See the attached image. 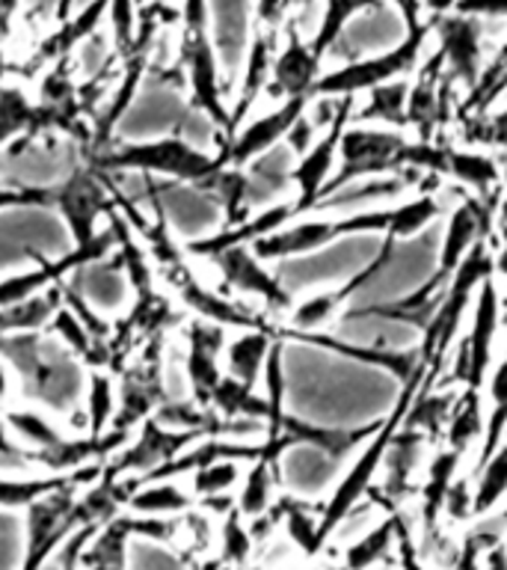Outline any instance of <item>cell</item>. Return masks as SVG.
<instances>
[{
    "label": "cell",
    "instance_id": "cell-34",
    "mask_svg": "<svg viewBox=\"0 0 507 570\" xmlns=\"http://www.w3.org/2000/svg\"><path fill=\"white\" fill-rule=\"evenodd\" d=\"M83 431L87 436H105L116 416V381L113 374L92 368L83 392Z\"/></svg>",
    "mask_w": 507,
    "mask_h": 570
},
{
    "label": "cell",
    "instance_id": "cell-9",
    "mask_svg": "<svg viewBox=\"0 0 507 570\" xmlns=\"http://www.w3.org/2000/svg\"><path fill=\"white\" fill-rule=\"evenodd\" d=\"M489 271H493V258H489L487 247L484 244H475L469 249V256L463 258L460 267L454 271L451 283L445 288V297L436 309L430 327L425 330V342H421V363L430 368L434 363H439V356L448 351V345L457 336L460 330L463 312L469 306L471 292L484 285L489 279Z\"/></svg>",
    "mask_w": 507,
    "mask_h": 570
},
{
    "label": "cell",
    "instance_id": "cell-6",
    "mask_svg": "<svg viewBox=\"0 0 507 570\" xmlns=\"http://www.w3.org/2000/svg\"><path fill=\"white\" fill-rule=\"evenodd\" d=\"M382 244H386V235H347V238L332 240L315 253L279 258L274 274L291 297L300 292H311V288H318V292L345 288L356 276L368 271L374 258L380 256Z\"/></svg>",
    "mask_w": 507,
    "mask_h": 570
},
{
    "label": "cell",
    "instance_id": "cell-39",
    "mask_svg": "<svg viewBox=\"0 0 507 570\" xmlns=\"http://www.w3.org/2000/svg\"><path fill=\"white\" fill-rule=\"evenodd\" d=\"M457 463H460V452H448L436 454L434 466H430V479L425 484V499H421V514H425V525L430 529L439 514V508L445 505V497H448V490H451V479L454 472H457Z\"/></svg>",
    "mask_w": 507,
    "mask_h": 570
},
{
    "label": "cell",
    "instance_id": "cell-47",
    "mask_svg": "<svg viewBox=\"0 0 507 570\" xmlns=\"http://www.w3.org/2000/svg\"><path fill=\"white\" fill-rule=\"evenodd\" d=\"M12 208H57V194L48 185H0V212Z\"/></svg>",
    "mask_w": 507,
    "mask_h": 570
},
{
    "label": "cell",
    "instance_id": "cell-7",
    "mask_svg": "<svg viewBox=\"0 0 507 570\" xmlns=\"http://www.w3.org/2000/svg\"><path fill=\"white\" fill-rule=\"evenodd\" d=\"M430 36V24H421L416 30H409L404 36V42L395 45L391 51L374 53V57H359L356 62H347L341 69L329 71V75H320V80L315 83V98H345L356 92H371V89L389 83V80H398L400 75L416 69V60L421 48H425V39Z\"/></svg>",
    "mask_w": 507,
    "mask_h": 570
},
{
    "label": "cell",
    "instance_id": "cell-49",
    "mask_svg": "<svg viewBox=\"0 0 507 570\" xmlns=\"http://www.w3.org/2000/svg\"><path fill=\"white\" fill-rule=\"evenodd\" d=\"M430 16L439 12H457L471 18H507V0H421Z\"/></svg>",
    "mask_w": 507,
    "mask_h": 570
},
{
    "label": "cell",
    "instance_id": "cell-16",
    "mask_svg": "<svg viewBox=\"0 0 507 570\" xmlns=\"http://www.w3.org/2000/svg\"><path fill=\"white\" fill-rule=\"evenodd\" d=\"M356 98L345 96V107L341 114L336 116V122L329 125L324 137H320L315 146L309 149V155H302L294 167V190H297V199H294V212L297 217L306 212H315L324 196V187L329 181V173H332V164H336L338 146H341V134L347 131V122H350V114H354Z\"/></svg>",
    "mask_w": 507,
    "mask_h": 570
},
{
    "label": "cell",
    "instance_id": "cell-5",
    "mask_svg": "<svg viewBox=\"0 0 507 570\" xmlns=\"http://www.w3.org/2000/svg\"><path fill=\"white\" fill-rule=\"evenodd\" d=\"M89 167L101 176H155L172 178L181 185H202L222 167L217 155H208L199 149L185 134H169V137H155L146 142H125V146H110L98 158L89 160Z\"/></svg>",
    "mask_w": 507,
    "mask_h": 570
},
{
    "label": "cell",
    "instance_id": "cell-28",
    "mask_svg": "<svg viewBox=\"0 0 507 570\" xmlns=\"http://www.w3.org/2000/svg\"><path fill=\"white\" fill-rule=\"evenodd\" d=\"M274 351V338L267 330H247L243 336L226 345V368L229 377H235L243 386H256L258 377L265 374L267 356Z\"/></svg>",
    "mask_w": 507,
    "mask_h": 570
},
{
    "label": "cell",
    "instance_id": "cell-11",
    "mask_svg": "<svg viewBox=\"0 0 507 570\" xmlns=\"http://www.w3.org/2000/svg\"><path fill=\"white\" fill-rule=\"evenodd\" d=\"M199 440H205L202 431H176V428L160 425L158 419L151 416L137 428L133 443H125L105 463V470L116 475V479H125V475L142 479V475L160 470L163 463L176 461L178 454L190 449L193 443H199Z\"/></svg>",
    "mask_w": 507,
    "mask_h": 570
},
{
    "label": "cell",
    "instance_id": "cell-52",
    "mask_svg": "<svg viewBox=\"0 0 507 570\" xmlns=\"http://www.w3.org/2000/svg\"><path fill=\"white\" fill-rule=\"evenodd\" d=\"M315 128H318V125H315V119L302 114L300 119H297V125H294L291 131H288V137H285V142L291 146V151L297 155V158L309 155L311 146L318 142V140H315Z\"/></svg>",
    "mask_w": 507,
    "mask_h": 570
},
{
    "label": "cell",
    "instance_id": "cell-19",
    "mask_svg": "<svg viewBox=\"0 0 507 570\" xmlns=\"http://www.w3.org/2000/svg\"><path fill=\"white\" fill-rule=\"evenodd\" d=\"M320 66L315 53L302 42L300 24L297 21H285V45L276 51L274 71H270V83H267V96L274 98H300L315 92V83L320 80ZM315 98V96H311Z\"/></svg>",
    "mask_w": 507,
    "mask_h": 570
},
{
    "label": "cell",
    "instance_id": "cell-60",
    "mask_svg": "<svg viewBox=\"0 0 507 570\" xmlns=\"http://www.w3.org/2000/svg\"><path fill=\"white\" fill-rule=\"evenodd\" d=\"M222 568V559H211V561H202L196 570H220Z\"/></svg>",
    "mask_w": 507,
    "mask_h": 570
},
{
    "label": "cell",
    "instance_id": "cell-2",
    "mask_svg": "<svg viewBox=\"0 0 507 570\" xmlns=\"http://www.w3.org/2000/svg\"><path fill=\"white\" fill-rule=\"evenodd\" d=\"M0 356L12 365L18 377V395L30 404L51 410V413H71L83 410L87 392V365L71 354L53 333H12L0 336Z\"/></svg>",
    "mask_w": 507,
    "mask_h": 570
},
{
    "label": "cell",
    "instance_id": "cell-18",
    "mask_svg": "<svg viewBox=\"0 0 507 570\" xmlns=\"http://www.w3.org/2000/svg\"><path fill=\"white\" fill-rule=\"evenodd\" d=\"M341 463H345V458L327 452L324 445L300 440V443H294L291 449H285L279 454L276 472H279V479L288 488V493H294V497H300L306 502V499L327 493L336 484Z\"/></svg>",
    "mask_w": 507,
    "mask_h": 570
},
{
    "label": "cell",
    "instance_id": "cell-41",
    "mask_svg": "<svg viewBox=\"0 0 507 570\" xmlns=\"http://www.w3.org/2000/svg\"><path fill=\"white\" fill-rule=\"evenodd\" d=\"M489 395H493V416L487 422V436H484V452H480V466L496 454L501 445L507 428V360L496 368L493 383H489Z\"/></svg>",
    "mask_w": 507,
    "mask_h": 570
},
{
    "label": "cell",
    "instance_id": "cell-61",
    "mask_svg": "<svg viewBox=\"0 0 507 570\" xmlns=\"http://www.w3.org/2000/svg\"><path fill=\"white\" fill-rule=\"evenodd\" d=\"M498 267H501V274L507 276V247H505V253H501V258H498Z\"/></svg>",
    "mask_w": 507,
    "mask_h": 570
},
{
    "label": "cell",
    "instance_id": "cell-12",
    "mask_svg": "<svg viewBox=\"0 0 507 570\" xmlns=\"http://www.w3.org/2000/svg\"><path fill=\"white\" fill-rule=\"evenodd\" d=\"M53 194H57V208H60L62 220L74 238V247L96 238L98 217L116 205V199L110 196V178L96 173L92 167L74 169L69 178H62L60 185L53 187Z\"/></svg>",
    "mask_w": 507,
    "mask_h": 570
},
{
    "label": "cell",
    "instance_id": "cell-27",
    "mask_svg": "<svg viewBox=\"0 0 507 570\" xmlns=\"http://www.w3.org/2000/svg\"><path fill=\"white\" fill-rule=\"evenodd\" d=\"M418 449H421V436L412 428H404L391 436L389 452L382 458V490L386 497L400 502L409 493V475L418 463Z\"/></svg>",
    "mask_w": 507,
    "mask_h": 570
},
{
    "label": "cell",
    "instance_id": "cell-59",
    "mask_svg": "<svg viewBox=\"0 0 507 570\" xmlns=\"http://www.w3.org/2000/svg\"><path fill=\"white\" fill-rule=\"evenodd\" d=\"M69 9H71V0H57V24L69 18Z\"/></svg>",
    "mask_w": 507,
    "mask_h": 570
},
{
    "label": "cell",
    "instance_id": "cell-33",
    "mask_svg": "<svg viewBox=\"0 0 507 570\" xmlns=\"http://www.w3.org/2000/svg\"><path fill=\"white\" fill-rule=\"evenodd\" d=\"M128 511L142 517H178L190 511V497L176 481H142L128 499Z\"/></svg>",
    "mask_w": 507,
    "mask_h": 570
},
{
    "label": "cell",
    "instance_id": "cell-45",
    "mask_svg": "<svg viewBox=\"0 0 507 570\" xmlns=\"http://www.w3.org/2000/svg\"><path fill=\"white\" fill-rule=\"evenodd\" d=\"M240 472L238 461H217L208 463L202 470H196L190 475V484H193V493L199 499L208 497H226L235 484H238Z\"/></svg>",
    "mask_w": 507,
    "mask_h": 570
},
{
    "label": "cell",
    "instance_id": "cell-31",
    "mask_svg": "<svg viewBox=\"0 0 507 570\" xmlns=\"http://www.w3.org/2000/svg\"><path fill=\"white\" fill-rule=\"evenodd\" d=\"M480 214L478 205H460L451 214V220L445 223L443 249H439V274L454 276L460 262L469 256V249L478 244Z\"/></svg>",
    "mask_w": 507,
    "mask_h": 570
},
{
    "label": "cell",
    "instance_id": "cell-38",
    "mask_svg": "<svg viewBox=\"0 0 507 570\" xmlns=\"http://www.w3.org/2000/svg\"><path fill=\"white\" fill-rule=\"evenodd\" d=\"M400 532V520L391 517V520H382L380 525H374L371 532L359 538L356 543L347 547V570H374V564L389 552V543L395 541V534Z\"/></svg>",
    "mask_w": 507,
    "mask_h": 570
},
{
    "label": "cell",
    "instance_id": "cell-17",
    "mask_svg": "<svg viewBox=\"0 0 507 570\" xmlns=\"http://www.w3.org/2000/svg\"><path fill=\"white\" fill-rule=\"evenodd\" d=\"M222 347H226V327L202 318L185 324L181 368H185V381L190 386V399H196L205 407L211 404L213 390L222 381L220 360H217L222 354Z\"/></svg>",
    "mask_w": 507,
    "mask_h": 570
},
{
    "label": "cell",
    "instance_id": "cell-22",
    "mask_svg": "<svg viewBox=\"0 0 507 570\" xmlns=\"http://www.w3.org/2000/svg\"><path fill=\"white\" fill-rule=\"evenodd\" d=\"M107 12H110V3H107V0H92V3H87L80 12H74V16H69L66 21H60L53 33H48L42 42L36 45L33 53H30V60L24 62V69H51L53 62L71 60L80 45L98 33V27H101V21L107 18Z\"/></svg>",
    "mask_w": 507,
    "mask_h": 570
},
{
    "label": "cell",
    "instance_id": "cell-26",
    "mask_svg": "<svg viewBox=\"0 0 507 570\" xmlns=\"http://www.w3.org/2000/svg\"><path fill=\"white\" fill-rule=\"evenodd\" d=\"M496 327H498V292H496V283L487 279L478 294V303H475V321H471V333H469V351H471L469 390L475 392H478L480 381H484V372H487V365H489V351H493Z\"/></svg>",
    "mask_w": 507,
    "mask_h": 570
},
{
    "label": "cell",
    "instance_id": "cell-62",
    "mask_svg": "<svg viewBox=\"0 0 507 570\" xmlns=\"http://www.w3.org/2000/svg\"><path fill=\"white\" fill-rule=\"evenodd\" d=\"M62 570H80V568H62Z\"/></svg>",
    "mask_w": 507,
    "mask_h": 570
},
{
    "label": "cell",
    "instance_id": "cell-44",
    "mask_svg": "<svg viewBox=\"0 0 507 570\" xmlns=\"http://www.w3.org/2000/svg\"><path fill=\"white\" fill-rule=\"evenodd\" d=\"M507 490V443L498 445L496 454L489 458L484 466V475L475 490V514H484L489 508L496 505L498 499L505 497Z\"/></svg>",
    "mask_w": 507,
    "mask_h": 570
},
{
    "label": "cell",
    "instance_id": "cell-58",
    "mask_svg": "<svg viewBox=\"0 0 507 570\" xmlns=\"http://www.w3.org/2000/svg\"><path fill=\"white\" fill-rule=\"evenodd\" d=\"M0 454H9V458H21V461H27V449H21V445H16V443H9L3 431H0Z\"/></svg>",
    "mask_w": 507,
    "mask_h": 570
},
{
    "label": "cell",
    "instance_id": "cell-25",
    "mask_svg": "<svg viewBox=\"0 0 507 570\" xmlns=\"http://www.w3.org/2000/svg\"><path fill=\"white\" fill-rule=\"evenodd\" d=\"M36 101L27 96L21 83L3 80L0 83V151H12L30 146V131H33Z\"/></svg>",
    "mask_w": 507,
    "mask_h": 570
},
{
    "label": "cell",
    "instance_id": "cell-1",
    "mask_svg": "<svg viewBox=\"0 0 507 570\" xmlns=\"http://www.w3.org/2000/svg\"><path fill=\"white\" fill-rule=\"evenodd\" d=\"M282 356V410L309 428L362 431L380 428L418 368V356L368 354L336 338L294 333L279 342Z\"/></svg>",
    "mask_w": 507,
    "mask_h": 570
},
{
    "label": "cell",
    "instance_id": "cell-51",
    "mask_svg": "<svg viewBox=\"0 0 507 570\" xmlns=\"http://www.w3.org/2000/svg\"><path fill=\"white\" fill-rule=\"evenodd\" d=\"M475 140H484L489 146H501L507 149V110H498L493 116H480L475 119Z\"/></svg>",
    "mask_w": 507,
    "mask_h": 570
},
{
    "label": "cell",
    "instance_id": "cell-32",
    "mask_svg": "<svg viewBox=\"0 0 507 570\" xmlns=\"http://www.w3.org/2000/svg\"><path fill=\"white\" fill-rule=\"evenodd\" d=\"M3 422H7L9 431L24 443L27 458H30V454H42V452H51V449H60L62 443H69V436H71L66 434L60 425H53L42 410H33V407L7 410Z\"/></svg>",
    "mask_w": 507,
    "mask_h": 570
},
{
    "label": "cell",
    "instance_id": "cell-21",
    "mask_svg": "<svg viewBox=\"0 0 507 570\" xmlns=\"http://www.w3.org/2000/svg\"><path fill=\"white\" fill-rule=\"evenodd\" d=\"M421 181L418 169H398V173H386V176H368L356 178L350 185L338 187L336 194L324 196L315 212H341V214H359L374 212V205L391 203L407 194L409 187Z\"/></svg>",
    "mask_w": 507,
    "mask_h": 570
},
{
    "label": "cell",
    "instance_id": "cell-36",
    "mask_svg": "<svg viewBox=\"0 0 507 570\" xmlns=\"http://www.w3.org/2000/svg\"><path fill=\"white\" fill-rule=\"evenodd\" d=\"M409 80H389L382 87L368 92V105L356 114L359 122H389V125H407V101H409Z\"/></svg>",
    "mask_w": 507,
    "mask_h": 570
},
{
    "label": "cell",
    "instance_id": "cell-13",
    "mask_svg": "<svg viewBox=\"0 0 507 570\" xmlns=\"http://www.w3.org/2000/svg\"><path fill=\"white\" fill-rule=\"evenodd\" d=\"M332 338L368 354H407L421 342V330L377 309H345Z\"/></svg>",
    "mask_w": 507,
    "mask_h": 570
},
{
    "label": "cell",
    "instance_id": "cell-35",
    "mask_svg": "<svg viewBox=\"0 0 507 570\" xmlns=\"http://www.w3.org/2000/svg\"><path fill=\"white\" fill-rule=\"evenodd\" d=\"M208 407L213 413H220L222 419H261V422H270V401L258 399L256 392L238 383L229 374H222L220 386L213 390L211 404Z\"/></svg>",
    "mask_w": 507,
    "mask_h": 570
},
{
    "label": "cell",
    "instance_id": "cell-23",
    "mask_svg": "<svg viewBox=\"0 0 507 570\" xmlns=\"http://www.w3.org/2000/svg\"><path fill=\"white\" fill-rule=\"evenodd\" d=\"M294 167H297V155L291 151L288 142H279L265 155H258L252 164H247V208L252 212H265L270 205H279L282 196L294 190Z\"/></svg>",
    "mask_w": 507,
    "mask_h": 570
},
{
    "label": "cell",
    "instance_id": "cell-8",
    "mask_svg": "<svg viewBox=\"0 0 507 570\" xmlns=\"http://www.w3.org/2000/svg\"><path fill=\"white\" fill-rule=\"evenodd\" d=\"M96 479L71 481L66 488L53 490L48 497L24 511V556L18 570H44V564H51L53 556H60L62 543L69 541L71 534L78 532L71 508L78 499L80 488H89Z\"/></svg>",
    "mask_w": 507,
    "mask_h": 570
},
{
    "label": "cell",
    "instance_id": "cell-29",
    "mask_svg": "<svg viewBox=\"0 0 507 570\" xmlns=\"http://www.w3.org/2000/svg\"><path fill=\"white\" fill-rule=\"evenodd\" d=\"M62 306L60 285H53L48 292L27 297V301L16 303L0 309V336H12V333H44L51 327V318Z\"/></svg>",
    "mask_w": 507,
    "mask_h": 570
},
{
    "label": "cell",
    "instance_id": "cell-20",
    "mask_svg": "<svg viewBox=\"0 0 507 570\" xmlns=\"http://www.w3.org/2000/svg\"><path fill=\"white\" fill-rule=\"evenodd\" d=\"M222 279L243 294H252L258 301H265L270 309H288L291 294L285 292L282 283L276 279L274 271L261 265V258L252 253V247H229L211 258Z\"/></svg>",
    "mask_w": 507,
    "mask_h": 570
},
{
    "label": "cell",
    "instance_id": "cell-48",
    "mask_svg": "<svg viewBox=\"0 0 507 570\" xmlns=\"http://www.w3.org/2000/svg\"><path fill=\"white\" fill-rule=\"evenodd\" d=\"M249 550H252V534H249V529L243 525V517L235 508V511L222 517V561L240 564V561H247Z\"/></svg>",
    "mask_w": 507,
    "mask_h": 570
},
{
    "label": "cell",
    "instance_id": "cell-57",
    "mask_svg": "<svg viewBox=\"0 0 507 570\" xmlns=\"http://www.w3.org/2000/svg\"><path fill=\"white\" fill-rule=\"evenodd\" d=\"M484 570H507V547L498 543L484 556Z\"/></svg>",
    "mask_w": 507,
    "mask_h": 570
},
{
    "label": "cell",
    "instance_id": "cell-14",
    "mask_svg": "<svg viewBox=\"0 0 507 570\" xmlns=\"http://www.w3.org/2000/svg\"><path fill=\"white\" fill-rule=\"evenodd\" d=\"M430 33L439 36V53L445 57V71L451 80H460L469 92L484 71V21L457 12H439L427 18Z\"/></svg>",
    "mask_w": 507,
    "mask_h": 570
},
{
    "label": "cell",
    "instance_id": "cell-24",
    "mask_svg": "<svg viewBox=\"0 0 507 570\" xmlns=\"http://www.w3.org/2000/svg\"><path fill=\"white\" fill-rule=\"evenodd\" d=\"M276 36H279V30L256 27V36H252V42H249L247 48V60H243V80H240L238 101H235V110H231L229 116V140L240 131V122H243V116L249 114V107L256 105V98L261 96V92H267L270 71H274L276 60ZM226 142H222V146H226Z\"/></svg>",
    "mask_w": 507,
    "mask_h": 570
},
{
    "label": "cell",
    "instance_id": "cell-15",
    "mask_svg": "<svg viewBox=\"0 0 507 570\" xmlns=\"http://www.w3.org/2000/svg\"><path fill=\"white\" fill-rule=\"evenodd\" d=\"M311 105V96H300V98H288L282 105L276 107L274 114H265L252 119L247 128H240L235 137H231L226 146H220L217 151V160H220L222 167H247L258 155H265L270 151L274 146L288 137L297 119L306 114V107Z\"/></svg>",
    "mask_w": 507,
    "mask_h": 570
},
{
    "label": "cell",
    "instance_id": "cell-30",
    "mask_svg": "<svg viewBox=\"0 0 507 570\" xmlns=\"http://www.w3.org/2000/svg\"><path fill=\"white\" fill-rule=\"evenodd\" d=\"M382 0H324V16L318 21V30L311 36V53H315V60L324 62L336 42L345 36L347 24L354 21L356 16H362V12H374V9H380Z\"/></svg>",
    "mask_w": 507,
    "mask_h": 570
},
{
    "label": "cell",
    "instance_id": "cell-50",
    "mask_svg": "<svg viewBox=\"0 0 507 570\" xmlns=\"http://www.w3.org/2000/svg\"><path fill=\"white\" fill-rule=\"evenodd\" d=\"M110 3V27H113V45L116 51L122 53L128 45L133 42V33H137V7L133 0H107Z\"/></svg>",
    "mask_w": 507,
    "mask_h": 570
},
{
    "label": "cell",
    "instance_id": "cell-10",
    "mask_svg": "<svg viewBox=\"0 0 507 570\" xmlns=\"http://www.w3.org/2000/svg\"><path fill=\"white\" fill-rule=\"evenodd\" d=\"M113 249L116 235L113 229L107 226V229L98 232L89 244L71 247L69 253H62V256L57 258H44L42 253H30V256L39 262L33 271H24V274H12L7 276V279H0V309H7V306H16V303L27 301V297H36V294L48 292V288L62 283V276L78 274L83 267H92L98 265V262H105Z\"/></svg>",
    "mask_w": 507,
    "mask_h": 570
},
{
    "label": "cell",
    "instance_id": "cell-42",
    "mask_svg": "<svg viewBox=\"0 0 507 570\" xmlns=\"http://www.w3.org/2000/svg\"><path fill=\"white\" fill-rule=\"evenodd\" d=\"M338 309H345V301H341L338 288H332V292H318L311 294V297H306V301L294 309L291 324L297 333H311V330L324 327Z\"/></svg>",
    "mask_w": 507,
    "mask_h": 570
},
{
    "label": "cell",
    "instance_id": "cell-3",
    "mask_svg": "<svg viewBox=\"0 0 507 570\" xmlns=\"http://www.w3.org/2000/svg\"><path fill=\"white\" fill-rule=\"evenodd\" d=\"M443 220H434L412 238L386 235L380 256L374 258L365 274L350 285L338 288L345 309H380L391 303L407 301L421 285H427L439 271L443 249Z\"/></svg>",
    "mask_w": 507,
    "mask_h": 570
},
{
    "label": "cell",
    "instance_id": "cell-37",
    "mask_svg": "<svg viewBox=\"0 0 507 570\" xmlns=\"http://www.w3.org/2000/svg\"><path fill=\"white\" fill-rule=\"evenodd\" d=\"M274 461H256L252 470L247 472V481H243V490L238 497V511L240 517L247 520H258L265 517L274 505Z\"/></svg>",
    "mask_w": 507,
    "mask_h": 570
},
{
    "label": "cell",
    "instance_id": "cell-40",
    "mask_svg": "<svg viewBox=\"0 0 507 570\" xmlns=\"http://www.w3.org/2000/svg\"><path fill=\"white\" fill-rule=\"evenodd\" d=\"M480 428H484V416H480L478 392L469 390L454 404V413L448 419V445L463 454L471 445V440H478Z\"/></svg>",
    "mask_w": 507,
    "mask_h": 570
},
{
    "label": "cell",
    "instance_id": "cell-4",
    "mask_svg": "<svg viewBox=\"0 0 507 570\" xmlns=\"http://www.w3.org/2000/svg\"><path fill=\"white\" fill-rule=\"evenodd\" d=\"M178 39L176 66L185 71V83L190 87V110L202 114L217 128V146L229 140V110L222 101L220 62L211 42V12L208 0H181L178 7Z\"/></svg>",
    "mask_w": 507,
    "mask_h": 570
},
{
    "label": "cell",
    "instance_id": "cell-56",
    "mask_svg": "<svg viewBox=\"0 0 507 570\" xmlns=\"http://www.w3.org/2000/svg\"><path fill=\"white\" fill-rule=\"evenodd\" d=\"M18 395V377L12 372V365L0 356V407H7L9 401Z\"/></svg>",
    "mask_w": 507,
    "mask_h": 570
},
{
    "label": "cell",
    "instance_id": "cell-54",
    "mask_svg": "<svg viewBox=\"0 0 507 570\" xmlns=\"http://www.w3.org/2000/svg\"><path fill=\"white\" fill-rule=\"evenodd\" d=\"M18 12H21V0H0V48H7L16 33Z\"/></svg>",
    "mask_w": 507,
    "mask_h": 570
},
{
    "label": "cell",
    "instance_id": "cell-46",
    "mask_svg": "<svg viewBox=\"0 0 507 570\" xmlns=\"http://www.w3.org/2000/svg\"><path fill=\"white\" fill-rule=\"evenodd\" d=\"M302 499H294V502H285V529L291 534V541L300 547L302 552L320 550V523L306 511V505H300Z\"/></svg>",
    "mask_w": 507,
    "mask_h": 570
},
{
    "label": "cell",
    "instance_id": "cell-55",
    "mask_svg": "<svg viewBox=\"0 0 507 570\" xmlns=\"http://www.w3.org/2000/svg\"><path fill=\"white\" fill-rule=\"evenodd\" d=\"M395 7H398L400 12V21H404V27L409 30H416V27L425 24V18H421V9H425V3L421 0H391Z\"/></svg>",
    "mask_w": 507,
    "mask_h": 570
},
{
    "label": "cell",
    "instance_id": "cell-53",
    "mask_svg": "<svg viewBox=\"0 0 507 570\" xmlns=\"http://www.w3.org/2000/svg\"><path fill=\"white\" fill-rule=\"evenodd\" d=\"M445 508H448V514H451L454 520H463V517L475 514V493L469 497L466 484H451L448 497H445Z\"/></svg>",
    "mask_w": 507,
    "mask_h": 570
},
{
    "label": "cell",
    "instance_id": "cell-43",
    "mask_svg": "<svg viewBox=\"0 0 507 570\" xmlns=\"http://www.w3.org/2000/svg\"><path fill=\"white\" fill-rule=\"evenodd\" d=\"M448 169L454 176L471 185L478 194L484 190H493V185L498 181L496 164L484 155H475V151H448Z\"/></svg>",
    "mask_w": 507,
    "mask_h": 570
}]
</instances>
